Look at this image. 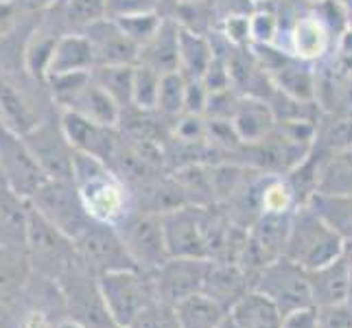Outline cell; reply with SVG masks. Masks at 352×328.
Masks as SVG:
<instances>
[{"mask_svg":"<svg viewBox=\"0 0 352 328\" xmlns=\"http://www.w3.org/2000/svg\"><path fill=\"white\" fill-rule=\"evenodd\" d=\"M72 182H75L83 206L94 221L116 226L120 219L133 210L129 186L112 171L110 164L99 157L75 151Z\"/></svg>","mask_w":352,"mask_h":328,"instance_id":"obj_1","label":"cell"},{"mask_svg":"<svg viewBox=\"0 0 352 328\" xmlns=\"http://www.w3.org/2000/svg\"><path fill=\"white\" fill-rule=\"evenodd\" d=\"M344 252V239L315 212L309 204L294 210L285 248V259L298 263L307 272L337 261Z\"/></svg>","mask_w":352,"mask_h":328,"instance_id":"obj_2","label":"cell"},{"mask_svg":"<svg viewBox=\"0 0 352 328\" xmlns=\"http://www.w3.org/2000/svg\"><path fill=\"white\" fill-rule=\"evenodd\" d=\"M99 289L105 309L116 326H131L138 315L160 300L153 272L123 270L99 278Z\"/></svg>","mask_w":352,"mask_h":328,"instance_id":"obj_3","label":"cell"},{"mask_svg":"<svg viewBox=\"0 0 352 328\" xmlns=\"http://www.w3.org/2000/svg\"><path fill=\"white\" fill-rule=\"evenodd\" d=\"M29 206L72 241L94 221L72 179H46L29 197Z\"/></svg>","mask_w":352,"mask_h":328,"instance_id":"obj_4","label":"cell"},{"mask_svg":"<svg viewBox=\"0 0 352 328\" xmlns=\"http://www.w3.org/2000/svg\"><path fill=\"white\" fill-rule=\"evenodd\" d=\"M254 289L270 298L283 315L313 307L309 272L285 256L263 267L254 281Z\"/></svg>","mask_w":352,"mask_h":328,"instance_id":"obj_5","label":"cell"},{"mask_svg":"<svg viewBox=\"0 0 352 328\" xmlns=\"http://www.w3.org/2000/svg\"><path fill=\"white\" fill-rule=\"evenodd\" d=\"M27 256L33 274H40L51 281H59L62 274L77 259L75 241L66 237L62 230H57L42 219L31 208L29 232H27Z\"/></svg>","mask_w":352,"mask_h":328,"instance_id":"obj_6","label":"cell"},{"mask_svg":"<svg viewBox=\"0 0 352 328\" xmlns=\"http://www.w3.org/2000/svg\"><path fill=\"white\" fill-rule=\"evenodd\" d=\"M116 230L138 270L155 272L171 259L166 250L162 215L133 208L116 223Z\"/></svg>","mask_w":352,"mask_h":328,"instance_id":"obj_7","label":"cell"},{"mask_svg":"<svg viewBox=\"0 0 352 328\" xmlns=\"http://www.w3.org/2000/svg\"><path fill=\"white\" fill-rule=\"evenodd\" d=\"M59 287L64 291L68 318L88 328H110L114 322L105 309V302L99 289V278H96L79 259L59 278Z\"/></svg>","mask_w":352,"mask_h":328,"instance_id":"obj_8","label":"cell"},{"mask_svg":"<svg viewBox=\"0 0 352 328\" xmlns=\"http://www.w3.org/2000/svg\"><path fill=\"white\" fill-rule=\"evenodd\" d=\"M75 252H77V259L86 265L96 278H101L105 274L123 272V270H133V267H136L114 223L92 221L75 239Z\"/></svg>","mask_w":352,"mask_h":328,"instance_id":"obj_9","label":"cell"},{"mask_svg":"<svg viewBox=\"0 0 352 328\" xmlns=\"http://www.w3.org/2000/svg\"><path fill=\"white\" fill-rule=\"evenodd\" d=\"M24 142L48 179H72L75 149L66 138L62 120L42 118L29 133H24Z\"/></svg>","mask_w":352,"mask_h":328,"instance_id":"obj_10","label":"cell"},{"mask_svg":"<svg viewBox=\"0 0 352 328\" xmlns=\"http://www.w3.org/2000/svg\"><path fill=\"white\" fill-rule=\"evenodd\" d=\"M0 171L5 184L24 199H29L48 179L31 155L24 136L7 127L3 120H0Z\"/></svg>","mask_w":352,"mask_h":328,"instance_id":"obj_11","label":"cell"},{"mask_svg":"<svg viewBox=\"0 0 352 328\" xmlns=\"http://www.w3.org/2000/svg\"><path fill=\"white\" fill-rule=\"evenodd\" d=\"M166 250L171 259H210L201 223V206H179L162 215Z\"/></svg>","mask_w":352,"mask_h":328,"instance_id":"obj_12","label":"cell"},{"mask_svg":"<svg viewBox=\"0 0 352 328\" xmlns=\"http://www.w3.org/2000/svg\"><path fill=\"white\" fill-rule=\"evenodd\" d=\"M210 259H168L160 270L153 272L157 296L168 307L179 305L204 291Z\"/></svg>","mask_w":352,"mask_h":328,"instance_id":"obj_13","label":"cell"},{"mask_svg":"<svg viewBox=\"0 0 352 328\" xmlns=\"http://www.w3.org/2000/svg\"><path fill=\"white\" fill-rule=\"evenodd\" d=\"M263 53H258L261 66L267 70L274 88L287 96H294L300 101H313L315 99V77L311 68L305 64V59L289 57L278 51H272L270 46H263Z\"/></svg>","mask_w":352,"mask_h":328,"instance_id":"obj_14","label":"cell"},{"mask_svg":"<svg viewBox=\"0 0 352 328\" xmlns=\"http://www.w3.org/2000/svg\"><path fill=\"white\" fill-rule=\"evenodd\" d=\"M81 33L92 46L96 66H123L138 62L140 48L127 38L114 18L105 16L94 20L86 29H81Z\"/></svg>","mask_w":352,"mask_h":328,"instance_id":"obj_15","label":"cell"},{"mask_svg":"<svg viewBox=\"0 0 352 328\" xmlns=\"http://www.w3.org/2000/svg\"><path fill=\"white\" fill-rule=\"evenodd\" d=\"M59 120H62V127L72 149L94 155L103 162H110L120 140V133L116 131V127L99 125L81 114L68 112V109H59Z\"/></svg>","mask_w":352,"mask_h":328,"instance_id":"obj_16","label":"cell"},{"mask_svg":"<svg viewBox=\"0 0 352 328\" xmlns=\"http://www.w3.org/2000/svg\"><path fill=\"white\" fill-rule=\"evenodd\" d=\"M250 291H254V278L232 261H210L208 274H206L204 291L228 313L236 302H241Z\"/></svg>","mask_w":352,"mask_h":328,"instance_id":"obj_17","label":"cell"},{"mask_svg":"<svg viewBox=\"0 0 352 328\" xmlns=\"http://www.w3.org/2000/svg\"><path fill=\"white\" fill-rule=\"evenodd\" d=\"M313 307L315 309H331V307H352V283L344 259L309 272Z\"/></svg>","mask_w":352,"mask_h":328,"instance_id":"obj_18","label":"cell"},{"mask_svg":"<svg viewBox=\"0 0 352 328\" xmlns=\"http://www.w3.org/2000/svg\"><path fill=\"white\" fill-rule=\"evenodd\" d=\"M230 120H232L234 131L243 144L261 142L263 138L270 136L278 123L270 101L256 99V96L239 99V105Z\"/></svg>","mask_w":352,"mask_h":328,"instance_id":"obj_19","label":"cell"},{"mask_svg":"<svg viewBox=\"0 0 352 328\" xmlns=\"http://www.w3.org/2000/svg\"><path fill=\"white\" fill-rule=\"evenodd\" d=\"M46 16H48V11H46ZM62 35L64 33L55 27L51 16L42 18L35 24V29L27 38V44H24V51H22V64L31 79L42 81V83L46 81L48 64H51L53 51Z\"/></svg>","mask_w":352,"mask_h":328,"instance_id":"obj_20","label":"cell"},{"mask_svg":"<svg viewBox=\"0 0 352 328\" xmlns=\"http://www.w3.org/2000/svg\"><path fill=\"white\" fill-rule=\"evenodd\" d=\"M31 206L9 186H0V248L27 250Z\"/></svg>","mask_w":352,"mask_h":328,"instance_id":"obj_21","label":"cell"},{"mask_svg":"<svg viewBox=\"0 0 352 328\" xmlns=\"http://www.w3.org/2000/svg\"><path fill=\"white\" fill-rule=\"evenodd\" d=\"M96 68V59L88 38L81 31H70L59 38L46 77L66 75V72H92Z\"/></svg>","mask_w":352,"mask_h":328,"instance_id":"obj_22","label":"cell"},{"mask_svg":"<svg viewBox=\"0 0 352 328\" xmlns=\"http://www.w3.org/2000/svg\"><path fill=\"white\" fill-rule=\"evenodd\" d=\"M160 75L179 70V24L173 20H164L153 38L140 48L138 62Z\"/></svg>","mask_w":352,"mask_h":328,"instance_id":"obj_23","label":"cell"},{"mask_svg":"<svg viewBox=\"0 0 352 328\" xmlns=\"http://www.w3.org/2000/svg\"><path fill=\"white\" fill-rule=\"evenodd\" d=\"M64 109L86 116V118L94 120V123L105 125V127H116L120 123V118H123V107H120L112 96L99 86V83H96L94 77L77 92L75 99H72Z\"/></svg>","mask_w":352,"mask_h":328,"instance_id":"obj_24","label":"cell"},{"mask_svg":"<svg viewBox=\"0 0 352 328\" xmlns=\"http://www.w3.org/2000/svg\"><path fill=\"white\" fill-rule=\"evenodd\" d=\"M31 274L27 250L0 248V302L14 309L31 281Z\"/></svg>","mask_w":352,"mask_h":328,"instance_id":"obj_25","label":"cell"},{"mask_svg":"<svg viewBox=\"0 0 352 328\" xmlns=\"http://www.w3.org/2000/svg\"><path fill=\"white\" fill-rule=\"evenodd\" d=\"M0 120L7 127L18 131L20 136L29 133L42 120L29 96L3 75H0Z\"/></svg>","mask_w":352,"mask_h":328,"instance_id":"obj_26","label":"cell"},{"mask_svg":"<svg viewBox=\"0 0 352 328\" xmlns=\"http://www.w3.org/2000/svg\"><path fill=\"white\" fill-rule=\"evenodd\" d=\"M228 318L234 322L236 328H283L285 322L283 311L256 289L236 302Z\"/></svg>","mask_w":352,"mask_h":328,"instance_id":"obj_27","label":"cell"},{"mask_svg":"<svg viewBox=\"0 0 352 328\" xmlns=\"http://www.w3.org/2000/svg\"><path fill=\"white\" fill-rule=\"evenodd\" d=\"M335 232L346 241H352V193H313L307 201Z\"/></svg>","mask_w":352,"mask_h":328,"instance_id":"obj_28","label":"cell"},{"mask_svg":"<svg viewBox=\"0 0 352 328\" xmlns=\"http://www.w3.org/2000/svg\"><path fill=\"white\" fill-rule=\"evenodd\" d=\"M175 324L179 328H219L228 318V311L221 309L206 294H195L173 307Z\"/></svg>","mask_w":352,"mask_h":328,"instance_id":"obj_29","label":"cell"},{"mask_svg":"<svg viewBox=\"0 0 352 328\" xmlns=\"http://www.w3.org/2000/svg\"><path fill=\"white\" fill-rule=\"evenodd\" d=\"M214 59L212 44L199 31L179 24V70L188 79H201Z\"/></svg>","mask_w":352,"mask_h":328,"instance_id":"obj_30","label":"cell"},{"mask_svg":"<svg viewBox=\"0 0 352 328\" xmlns=\"http://www.w3.org/2000/svg\"><path fill=\"white\" fill-rule=\"evenodd\" d=\"M291 42H294L296 57L309 62V59L320 57L326 51V46H329V31H326L324 22L318 18H300L294 31H291Z\"/></svg>","mask_w":352,"mask_h":328,"instance_id":"obj_31","label":"cell"},{"mask_svg":"<svg viewBox=\"0 0 352 328\" xmlns=\"http://www.w3.org/2000/svg\"><path fill=\"white\" fill-rule=\"evenodd\" d=\"M133 66L136 64H123V66H96L92 70V77L96 83L112 96L120 105H131V86H133Z\"/></svg>","mask_w":352,"mask_h":328,"instance_id":"obj_32","label":"cell"},{"mask_svg":"<svg viewBox=\"0 0 352 328\" xmlns=\"http://www.w3.org/2000/svg\"><path fill=\"white\" fill-rule=\"evenodd\" d=\"M186 86L188 79L182 70L166 72L160 79V92H157V112L162 116L179 118L186 112Z\"/></svg>","mask_w":352,"mask_h":328,"instance_id":"obj_33","label":"cell"},{"mask_svg":"<svg viewBox=\"0 0 352 328\" xmlns=\"http://www.w3.org/2000/svg\"><path fill=\"white\" fill-rule=\"evenodd\" d=\"M162 75L157 70L136 64L133 66V86H131V105L138 112H151L157 107V92H160Z\"/></svg>","mask_w":352,"mask_h":328,"instance_id":"obj_34","label":"cell"},{"mask_svg":"<svg viewBox=\"0 0 352 328\" xmlns=\"http://www.w3.org/2000/svg\"><path fill=\"white\" fill-rule=\"evenodd\" d=\"M114 20L118 22V27L125 31L127 38L138 48H142L144 44H147L164 22L160 16L155 14V11H142V14L120 16V18H114Z\"/></svg>","mask_w":352,"mask_h":328,"instance_id":"obj_35","label":"cell"},{"mask_svg":"<svg viewBox=\"0 0 352 328\" xmlns=\"http://www.w3.org/2000/svg\"><path fill=\"white\" fill-rule=\"evenodd\" d=\"M105 16V0H66V18L70 24L79 27V31Z\"/></svg>","mask_w":352,"mask_h":328,"instance_id":"obj_36","label":"cell"},{"mask_svg":"<svg viewBox=\"0 0 352 328\" xmlns=\"http://www.w3.org/2000/svg\"><path fill=\"white\" fill-rule=\"evenodd\" d=\"M173 326H175L173 307H168L162 300H157L149 309H144L129 328H173Z\"/></svg>","mask_w":352,"mask_h":328,"instance_id":"obj_37","label":"cell"},{"mask_svg":"<svg viewBox=\"0 0 352 328\" xmlns=\"http://www.w3.org/2000/svg\"><path fill=\"white\" fill-rule=\"evenodd\" d=\"M278 33V18L272 11H256L250 16V40L254 44L270 46Z\"/></svg>","mask_w":352,"mask_h":328,"instance_id":"obj_38","label":"cell"},{"mask_svg":"<svg viewBox=\"0 0 352 328\" xmlns=\"http://www.w3.org/2000/svg\"><path fill=\"white\" fill-rule=\"evenodd\" d=\"M157 0H105V11L110 18L142 14V11H155Z\"/></svg>","mask_w":352,"mask_h":328,"instance_id":"obj_39","label":"cell"},{"mask_svg":"<svg viewBox=\"0 0 352 328\" xmlns=\"http://www.w3.org/2000/svg\"><path fill=\"white\" fill-rule=\"evenodd\" d=\"M320 313V328H352V307H331L318 309Z\"/></svg>","mask_w":352,"mask_h":328,"instance_id":"obj_40","label":"cell"},{"mask_svg":"<svg viewBox=\"0 0 352 328\" xmlns=\"http://www.w3.org/2000/svg\"><path fill=\"white\" fill-rule=\"evenodd\" d=\"M226 35L236 46L252 42L250 40V18L248 16H228L226 20Z\"/></svg>","mask_w":352,"mask_h":328,"instance_id":"obj_41","label":"cell"},{"mask_svg":"<svg viewBox=\"0 0 352 328\" xmlns=\"http://www.w3.org/2000/svg\"><path fill=\"white\" fill-rule=\"evenodd\" d=\"M283 328H320V313L315 307L289 313L285 315Z\"/></svg>","mask_w":352,"mask_h":328,"instance_id":"obj_42","label":"cell"},{"mask_svg":"<svg viewBox=\"0 0 352 328\" xmlns=\"http://www.w3.org/2000/svg\"><path fill=\"white\" fill-rule=\"evenodd\" d=\"M22 14H46L53 7H57L59 0H16Z\"/></svg>","mask_w":352,"mask_h":328,"instance_id":"obj_43","label":"cell"},{"mask_svg":"<svg viewBox=\"0 0 352 328\" xmlns=\"http://www.w3.org/2000/svg\"><path fill=\"white\" fill-rule=\"evenodd\" d=\"M11 322H14V311L0 302V328H11Z\"/></svg>","mask_w":352,"mask_h":328,"instance_id":"obj_44","label":"cell"},{"mask_svg":"<svg viewBox=\"0 0 352 328\" xmlns=\"http://www.w3.org/2000/svg\"><path fill=\"white\" fill-rule=\"evenodd\" d=\"M342 259L348 267V274H350V283H352V241L344 243V252H342Z\"/></svg>","mask_w":352,"mask_h":328,"instance_id":"obj_45","label":"cell"},{"mask_svg":"<svg viewBox=\"0 0 352 328\" xmlns=\"http://www.w3.org/2000/svg\"><path fill=\"white\" fill-rule=\"evenodd\" d=\"M55 328H88V326H83V324H79V322H75V320H64V322H59V324H55Z\"/></svg>","mask_w":352,"mask_h":328,"instance_id":"obj_46","label":"cell"},{"mask_svg":"<svg viewBox=\"0 0 352 328\" xmlns=\"http://www.w3.org/2000/svg\"><path fill=\"white\" fill-rule=\"evenodd\" d=\"M219 328H236V326H234V322H232V320L226 318V320H223V324H221Z\"/></svg>","mask_w":352,"mask_h":328,"instance_id":"obj_47","label":"cell"},{"mask_svg":"<svg viewBox=\"0 0 352 328\" xmlns=\"http://www.w3.org/2000/svg\"><path fill=\"white\" fill-rule=\"evenodd\" d=\"M0 186H7L5 184V177H3V171H0Z\"/></svg>","mask_w":352,"mask_h":328,"instance_id":"obj_48","label":"cell"},{"mask_svg":"<svg viewBox=\"0 0 352 328\" xmlns=\"http://www.w3.org/2000/svg\"><path fill=\"white\" fill-rule=\"evenodd\" d=\"M110 328H127V326H116V324H112Z\"/></svg>","mask_w":352,"mask_h":328,"instance_id":"obj_49","label":"cell"},{"mask_svg":"<svg viewBox=\"0 0 352 328\" xmlns=\"http://www.w3.org/2000/svg\"><path fill=\"white\" fill-rule=\"evenodd\" d=\"M173 328H179V326H177V324H175V326H173Z\"/></svg>","mask_w":352,"mask_h":328,"instance_id":"obj_50","label":"cell"}]
</instances>
